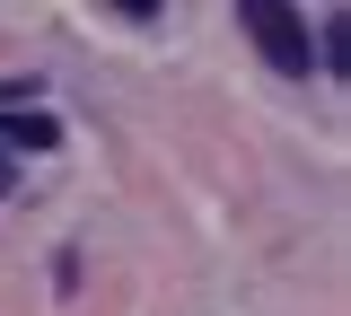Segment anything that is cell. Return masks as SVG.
Masks as SVG:
<instances>
[{"mask_svg": "<svg viewBox=\"0 0 351 316\" xmlns=\"http://www.w3.org/2000/svg\"><path fill=\"white\" fill-rule=\"evenodd\" d=\"M0 193H9V149H0Z\"/></svg>", "mask_w": 351, "mask_h": 316, "instance_id": "obj_4", "label": "cell"}, {"mask_svg": "<svg viewBox=\"0 0 351 316\" xmlns=\"http://www.w3.org/2000/svg\"><path fill=\"white\" fill-rule=\"evenodd\" d=\"M53 141H62L53 114H27V106H18V114H0V149H53Z\"/></svg>", "mask_w": 351, "mask_h": 316, "instance_id": "obj_2", "label": "cell"}, {"mask_svg": "<svg viewBox=\"0 0 351 316\" xmlns=\"http://www.w3.org/2000/svg\"><path fill=\"white\" fill-rule=\"evenodd\" d=\"M114 9H123V18H149V9H158V0H114Z\"/></svg>", "mask_w": 351, "mask_h": 316, "instance_id": "obj_3", "label": "cell"}, {"mask_svg": "<svg viewBox=\"0 0 351 316\" xmlns=\"http://www.w3.org/2000/svg\"><path fill=\"white\" fill-rule=\"evenodd\" d=\"M0 97H18V80H0Z\"/></svg>", "mask_w": 351, "mask_h": 316, "instance_id": "obj_5", "label": "cell"}, {"mask_svg": "<svg viewBox=\"0 0 351 316\" xmlns=\"http://www.w3.org/2000/svg\"><path fill=\"white\" fill-rule=\"evenodd\" d=\"M237 18H246V36L263 45V62H272V71L307 80L316 45H307V18H299V0H237Z\"/></svg>", "mask_w": 351, "mask_h": 316, "instance_id": "obj_1", "label": "cell"}]
</instances>
